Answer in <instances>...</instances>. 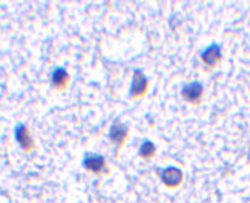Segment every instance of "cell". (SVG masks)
<instances>
[{
  "instance_id": "obj_5",
  "label": "cell",
  "mask_w": 250,
  "mask_h": 203,
  "mask_svg": "<svg viewBox=\"0 0 250 203\" xmlns=\"http://www.w3.org/2000/svg\"><path fill=\"white\" fill-rule=\"evenodd\" d=\"M83 166L91 173H102L104 169V157L100 154L86 153L83 157Z\"/></svg>"
},
{
  "instance_id": "obj_8",
  "label": "cell",
  "mask_w": 250,
  "mask_h": 203,
  "mask_svg": "<svg viewBox=\"0 0 250 203\" xmlns=\"http://www.w3.org/2000/svg\"><path fill=\"white\" fill-rule=\"evenodd\" d=\"M68 80H69V74L63 67H57L51 74V83H52V87H56V88H64Z\"/></svg>"
},
{
  "instance_id": "obj_1",
  "label": "cell",
  "mask_w": 250,
  "mask_h": 203,
  "mask_svg": "<svg viewBox=\"0 0 250 203\" xmlns=\"http://www.w3.org/2000/svg\"><path fill=\"white\" fill-rule=\"evenodd\" d=\"M147 91V79L145 72L141 69H134L132 83H130V97L138 99L141 95H145Z\"/></svg>"
},
{
  "instance_id": "obj_7",
  "label": "cell",
  "mask_w": 250,
  "mask_h": 203,
  "mask_svg": "<svg viewBox=\"0 0 250 203\" xmlns=\"http://www.w3.org/2000/svg\"><path fill=\"white\" fill-rule=\"evenodd\" d=\"M127 134H129V128L122 122H114V125L109 130V138L117 146H122L125 143Z\"/></svg>"
},
{
  "instance_id": "obj_4",
  "label": "cell",
  "mask_w": 250,
  "mask_h": 203,
  "mask_svg": "<svg viewBox=\"0 0 250 203\" xmlns=\"http://www.w3.org/2000/svg\"><path fill=\"white\" fill-rule=\"evenodd\" d=\"M201 60H203L204 65L215 67L216 63L221 60V45L216 44V42H213V44H210L206 49H203Z\"/></svg>"
},
{
  "instance_id": "obj_9",
  "label": "cell",
  "mask_w": 250,
  "mask_h": 203,
  "mask_svg": "<svg viewBox=\"0 0 250 203\" xmlns=\"http://www.w3.org/2000/svg\"><path fill=\"white\" fill-rule=\"evenodd\" d=\"M155 151H157V146L150 140H147V138H145L143 143L140 146V156L143 158H150L155 156Z\"/></svg>"
},
{
  "instance_id": "obj_10",
  "label": "cell",
  "mask_w": 250,
  "mask_h": 203,
  "mask_svg": "<svg viewBox=\"0 0 250 203\" xmlns=\"http://www.w3.org/2000/svg\"><path fill=\"white\" fill-rule=\"evenodd\" d=\"M247 160H249V162H250V149H249V154H247Z\"/></svg>"
},
{
  "instance_id": "obj_3",
  "label": "cell",
  "mask_w": 250,
  "mask_h": 203,
  "mask_svg": "<svg viewBox=\"0 0 250 203\" xmlns=\"http://www.w3.org/2000/svg\"><path fill=\"white\" fill-rule=\"evenodd\" d=\"M203 92H204V87L203 83L200 82H192V83H186L181 90V95L184 100H188L190 103L198 102L203 97Z\"/></svg>"
},
{
  "instance_id": "obj_6",
  "label": "cell",
  "mask_w": 250,
  "mask_h": 203,
  "mask_svg": "<svg viewBox=\"0 0 250 203\" xmlns=\"http://www.w3.org/2000/svg\"><path fill=\"white\" fill-rule=\"evenodd\" d=\"M14 134H16V140L20 145V148L23 149V151H31L32 146H34V142H32L28 128L23 123H19L14 130Z\"/></svg>"
},
{
  "instance_id": "obj_2",
  "label": "cell",
  "mask_w": 250,
  "mask_h": 203,
  "mask_svg": "<svg viewBox=\"0 0 250 203\" xmlns=\"http://www.w3.org/2000/svg\"><path fill=\"white\" fill-rule=\"evenodd\" d=\"M183 171L177 166H167L161 171V181L169 188H177L183 183Z\"/></svg>"
}]
</instances>
